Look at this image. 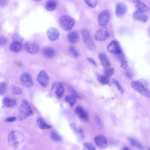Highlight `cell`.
<instances>
[{
    "instance_id": "cb8c5ba5",
    "label": "cell",
    "mask_w": 150,
    "mask_h": 150,
    "mask_svg": "<svg viewBox=\"0 0 150 150\" xmlns=\"http://www.w3.org/2000/svg\"><path fill=\"white\" fill-rule=\"evenodd\" d=\"M96 75L98 80L102 84L105 85L109 84L110 81L109 78L104 75H100L98 73H96Z\"/></svg>"
},
{
    "instance_id": "277c9868",
    "label": "cell",
    "mask_w": 150,
    "mask_h": 150,
    "mask_svg": "<svg viewBox=\"0 0 150 150\" xmlns=\"http://www.w3.org/2000/svg\"><path fill=\"white\" fill-rule=\"evenodd\" d=\"M131 86L134 89L141 95L147 98L150 97L149 90L139 81L137 80L132 81Z\"/></svg>"
},
{
    "instance_id": "4316f807",
    "label": "cell",
    "mask_w": 150,
    "mask_h": 150,
    "mask_svg": "<svg viewBox=\"0 0 150 150\" xmlns=\"http://www.w3.org/2000/svg\"><path fill=\"white\" fill-rule=\"evenodd\" d=\"M128 139L132 146L140 149H143L144 146L137 139L131 137H129Z\"/></svg>"
},
{
    "instance_id": "7c38bea8",
    "label": "cell",
    "mask_w": 150,
    "mask_h": 150,
    "mask_svg": "<svg viewBox=\"0 0 150 150\" xmlns=\"http://www.w3.org/2000/svg\"><path fill=\"white\" fill-rule=\"evenodd\" d=\"M127 7L126 4L122 2H117L115 5V13L118 17L123 16L126 13Z\"/></svg>"
},
{
    "instance_id": "681fc988",
    "label": "cell",
    "mask_w": 150,
    "mask_h": 150,
    "mask_svg": "<svg viewBox=\"0 0 150 150\" xmlns=\"http://www.w3.org/2000/svg\"><path fill=\"white\" fill-rule=\"evenodd\" d=\"M34 0L35 1H36L39 2V1H41L42 0Z\"/></svg>"
},
{
    "instance_id": "83f0119b",
    "label": "cell",
    "mask_w": 150,
    "mask_h": 150,
    "mask_svg": "<svg viewBox=\"0 0 150 150\" xmlns=\"http://www.w3.org/2000/svg\"><path fill=\"white\" fill-rule=\"evenodd\" d=\"M83 40L84 43H86L90 38L89 32L87 29L83 28L81 30Z\"/></svg>"
},
{
    "instance_id": "b9f144b4",
    "label": "cell",
    "mask_w": 150,
    "mask_h": 150,
    "mask_svg": "<svg viewBox=\"0 0 150 150\" xmlns=\"http://www.w3.org/2000/svg\"><path fill=\"white\" fill-rule=\"evenodd\" d=\"M7 42V40L4 36H0V46L5 44Z\"/></svg>"
},
{
    "instance_id": "4fadbf2b",
    "label": "cell",
    "mask_w": 150,
    "mask_h": 150,
    "mask_svg": "<svg viewBox=\"0 0 150 150\" xmlns=\"http://www.w3.org/2000/svg\"><path fill=\"white\" fill-rule=\"evenodd\" d=\"M47 36L50 41H53L58 39L60 36V33L57 28L51 27L48 29L47 32Z\"/></svg>"
},
{
    "instance_id": "5bb4252c",
    "label": "cell",
    "mask_w": 150,
    "mask_h": 150,
    "mask_svg": "<svg viewBox=\"0 0 150 150\" xmlns=\"http://www.w3.org/2000/svg\"><path fill=\"white\" fill-rule=\"evenodd\" d=\"M94 141L96 145L100 149H105L108 146L107 139L104 135H99L96 136Z\"/></svg>"
},
{
    "instance_id": "7dc6e473",
    "label": "cell",
    "mask_w": 150,
    "mask_h": 150,
    "mask_svg": "<svg viewBox=\"0 0 150 150\" xmlns=\"http://www.w3.org/2000/svg\"><path fill=\"white\" fill-rule=\"evenodd\" d=\"M95 119L97 122L98 123L100 126L102 125V123L101 121L99 118V117L97 115H96L95 116Z\"/></svg>"
},
{
    "instance_id": "bcb514c9",
    "label": "cell",
    "mask_w": 150,
    "mask_h": 150,
    "mask_svg": "<svg viewBox=\"0 0 150 150\" xmlns=\"http://www.w3.org/2000/svg\"><path fill=\"white\" fill-rule=\"evenodd\" d=\"M87 59L93 65L96 66V63L95 60L92 58L91 57H88Z\"/></svg>"
},
{
    "instance_id": "8d00e7d4",
    "label": "cell",
    "mask_w": 150,
    "mask_h": 150,
    "mask_svg": "<svg viewBox=\"0 0 150 150\" xmlns=\"http://www.w3.org/2000/svg\"><path fill=\"white\" fill-rule=\"evenodd\" d=\"M13 41H17L22 42L23 39L17 33H14L12 36Z\"/></svg>"
},
{
    "instance_id": "d6a6232c",
    "label": "cell",
    "mask_w": 150,
    "mask_h": 150,
    "mask_svg": "<svg viewBox=\"0 0 150 150\" xmlns=\"http://www.w3.org/2000/svg\"><path fill=\"white\" fill-rule=\"evenodd\" d=\"M51 137L52 139L54 141L59 142L61 141V136L56 132L52 131L51 133Z\"/></svg>"
},
{
    "instance_id": "9a60e30c",
    "label": "cell",
    "mask_w": 150,
    "mask_h": 150,
    "mask_svg": "<svg viewBox=\"0 0 150 150\" xmlns=\"http://www.w3.org/2000/svg\"><path fill=\"white\" fill-rule=\"evenodd\" d=\"M75 112L76 115L82 120L87 121L88 120L89 116L84 109L81 106H78L75 109Z\"/></svg>"
},
{
    "instance_id": "30bf717a",
    "label": "cell",
    "mask_w": 150,
    "mask_h": 150,
    "mask_svg": "<svg viewBox=\"0 0 150 150\" xmlns=\"http://www.w3.org/2000/svg\"><path fill=\"white\" fill-rule=\"evenodd\" d=\"M24 47L26 51L32 54L37 53L40 50V47L39 44L33 41L26 42L24 44Z\"/></svg>"
},
{
    "instance_id": "ab89813d",
    "label": "cell",
    "mask_w": 150,
    "mask_h": 150,
    "mask_svg": "<svg viewBox=\"0 0 150 150\" xmlns=\"http://www.w3.org/2000/svg\"><path fill=\"white\" fill-rule=\"evenodd\" d=\"M6 85L4 82H1L0 83V95L4 94L6 90Z\"/></svg>"
},
{
    "instance_id": "f1b7e54d",
    "label": "cell",
    "mask_w": 150,
    "mask_h": 150,
    "mask_svg": "<svg viewBox=\"0 0 150 150\" xmlns=\"http://www.w3.org/2000/svg\"><path fill=\"white\" fill-rule=\"evenodd\" d=\"M10 89L11 93L14 95L21 94L23 92L22 90L20 88L13 85H11V86Z\"/></svg>"
},
{
    "instance_id": "f6af8a7d",
    "label": "cell",
    "mask_w": 150,
    "mask_h": 150,
    "mask_svg": "<svg viewBox=\"0 0 150 150\" xmlns=\"http://www.w3.org/2000/svg\"><path fill=\"white\" fill-rule=\"evenodd\" d=\"M77 98H78V99L81 100H84L86 99V97L83 94L81 93H78Z\"/></svg>"
},
{
    "instance_id": "8992f818",
    "label": "cell",
    "mask_w": 150,
    "mask_h": 150,
    "mask_svg": "<svg viewBox=\"0 0 150 150\" xmlns=\"http://www.w3.org/2000/svg\"><path fill=\"white\" fill-rule=\"evenodd\" d=\"M110 35V34L108 29L105 27H103L96 31L94 37L97 41H103L107 39Z\"/></svg>"
},
{
    "instance_id": "3957f363",
    "label": "cell",
    "mask_w": 150,
    "mask_h": 150,
    "mask_svg": "<svg viewBox=\"0 0 150 150\" xmlns=\"http://www.w3.org/2000/svg\"><path fill=\"white\" fill-rule=\"evenodd\" d=\"M59 23L60 26L66 31L71 30L75 24L74 19L70 16H64L59 19Z\"/></svg>"
},
{
    "instance_id": "f35d334b",
    "label": "cell",
    "mask_w": 150,
    "mask_h": 150,
    "mask_svg": "<svg viewBox=\"0 0 150 150\" xmlns=\"http://www.w3.org/2000/svg\"><path fill=\"white\" fill-rule=\"evenodd\" d=\"M83 146L86 149L88 150H95L96 149L95 146L89 142L84 143Z\"/></svg>"
},
{
    "instance_id": "ffe728a7",
    "label": "cell",
    "mask_w": 150,
    "mask_h": 150,
    "mask_svg": "<svg viewBox=\"0 0 150 150\" xmlns=\"http://www.w3.org/2000/svg\"><path fill=\"white\" fill-rule=\"evenodd\" d=\"M98 58L102 66L105 68L110 67V64L106 55L103 53L99 54Z\"/></svg>"
},
{
    "instance_id": "ba28073f",
    "label": "cell",
    "mask_w": 150,
    "mask_h": 150,
    "mask_svg": "<svg viewBox=\"0 0 150 150\" xmlns=\"http://www.w3.org/2000/svg\"><path fill=\"white\" fill-rule=\"evenodd\" d=\"M19 79L21 84L27 88H30L33 86V83L32 77L27 73L22 74L20 76Z\"/></svg>"
},
{
    "instance_id": "d6986e66",
    "label": "cell",
    "mask_w": 150,
    "mask_h": 150,
    "mask_svg": "<svg viewBox=\"0 0 150 150\" xmlns=\"http://www.w3.org/2000/svg\"><path fill=\"white\" fill-rule=\"evenodd\" d=\"M67 38L69 42L72 44H75L79 40V38L78 33L76 31L70 32L67 35Z\"/></svg>"
},
{
    "instance_id": "52a82bcc",
    "label": "cell",
    "mask_w": 150,
    "mask_h": 150,
    "mask_svg": "<svg viewBox=\"0 0 150 150\" xmlns=\"http://www.w3.org/2000/svg\"><path fill=\"white\" fill-rule=\"evenodd\" d=\"M37 81L42 87L45 88L47 87L49 84L50 78L48 73L45 70H42L40 72Z\"/></svg>"
},
{
    "instance_id": "7402d4cb",
    "label": "cell",
    "mask_w": 150,
    "mask_h": 150,
    "mask_svg": "<svg viewBox=\"0 0 150 150\" xmlns=\"http://www.w3.org/2000/svg\"><path fill=\"white\" fill-rule=\"evenodd\" d=\"M2 102L4 105L7 107L14 106L17 103L15 99L7 97H5L3 98Z\"/></svg>"
},
{
    "instance_id": "e575fe53",
    "label": "cell",
    "mask_w": 150,
    "mask_h": 150,
    "mask_svg": "<svg viewBox=\"0 0 150 150\" xmlns=\"http://www.w3.org/2000/svg\"><path fill=\"white\" fill-rule=\"evenodd\" d=\"M85 3L90 7L94 8L97 5L98 0H84Z\"/></svg>"
},
{
    "instance_id": "603a6c76",
    "label": "cell",
    "mask_w": 150,
    "mask_h": 150,
    "mask_svg": "<svg viewBox=\"0 0 150 150\" xmlns=\"http://www.w3.org/2000/svg\"><path fill=\"white\" fill-rule=\"evenodd\" d=\"M57 2L55 0H49L47 2L45 8L46 10L51 11L55 10L57 8Z\"/></svg>"
},
{
    "instance_id": "ee69618b",
    "label": "cell",
    "mask_w": 150,
    "mask_h": 150,
    "mask_svg": "<svg viewBox=\"0 0 150 150\" xmlns=\"http://www.w3.org/2000/svg\"><path fill=\"white\" fill-rule=\"evenodd\" d=\"M16 120L15 117H10L6 118L5 121L7 122H12L15 121Z\"/></svg>"
},
{
    "instance_id": "e0dca14e",
    "label": "cell",
    "mask_w": 150,
    "mask_h": 150,
    "mask_svg": "<svg viewBox=\"0 0 150 150\" xmlns=\"http://www.w3.org/2000/svg\"><path fill=\"white\" fill-rule=\"evenodd\" d=\"M146 13L136 10L133 14V17L135 20L142 23H145L148 20V17Z\"/></svg>"
},
{
    "instance_id": "5b68a950",
    "label": "cell",
    "mask_w": 150,
    "mask_h": 150,
    "mask_svg": "<svg viewBox=\"0 0 150 150\" xmlns=\"http://www.w3.org/2000/svg\"><path fill=\"white\" fill-rule=\"evenodd\" d=\"M108 51L110 53L119 56L122 55V50L119 42L113 40L108 45L107 47Z\"/></svg>"
},
{
    "instance_id": "7bdbcfd3",
    "label": "cell",
    "mask_w": 150,
    "mask_h": 150,
    "mask_svg": "<svg viewBox=\"0 0 150 150\" xmlns=\"http://www.w3.org/2000/svg\"><path fill=\"white\" fill-rule=\"evenodd\" d=\"M8 3V0H0V6L2 7H6Z\"/></svg>"
},
{
    "instance_id": "484cf974",
    "label": "cell",
    "mask_w": 150,
    "mask_h": 150,
    "mask_svg": "<svg viewBox=\"0 0 150 150\" xmlns=\"http://www.w3.org/2000/svg\"><path fill=\"white\" fill-rule=\"evenodd\" d=\"M43 53L46 57H47L52 58L54 55L55 52L54 50L52 48L47 47L43 49Z\"/></svg>"
},
{
    "instance_id": "7a4b0ae2",
    "label": "cell",
    "mask_w": 150,
    "mask_h": 150,
    "mask_svg": "<svg viewBox=\"0 0 150 150\" xmlns=\"http://www.w3.org/2000/svg\"><path fill=\"white\" fill-rule=\"evenodd\" d=\"M18 119L20 120H25L33 115L32 108L28 101L23 100L19 108Z\"/></svg>"
},
{
    "instance_id": "1f68e13d",
    "label": "cell",
    "mask_w": 150,
    "mask_h": 150,
    "mask_svg": "<svg viewBox=\"0 0 150 150\" xmlns=\"http://www.w3.org/2000/svg\"><path fill=\"white\" fill-rule=\"evenodd\" d=\"M114 73V69L113 68H105L104 71V75L109 78Z\"/></svg>"
},
{
    "instance_id": "ac0fdd59",
    "label": "cell",
    "mask_w": 150,
    "mask_h": 150,
    "mask_svg": "<svg viewBox=\"0 0 150 150\" xmlns=\"http://www.w3.org/2000/svg\"><path fill=\"white\" fill-rule=\"evenodd\" d=\"M23 47L22 42L17 41H13L9 47L10 50L14 53L20 51Z\"/></svg>"
},
{
    "instance_id": "836d02e7",
    "label": "cell",
    "mask_w": 150,
    "mask_h": 150,
    "mask_svg": "<svg viewBox=\"0 0 150 150\" xmlns=\"http://www.w3.org/2000/svg\"><path fill=\"white\" fill-rule=\"evenodd\" d=\"M68 50L70 54L73 57L76 58L79 56V53L74 46H70L68 48Z\"/></svg>"
},
{
    "instance_id": "9c48e42d",
    "label": "cell",
    "mask_w": 150,
    "mask_h": 150,
    "mask_svg": "<svg viewBox=\"0 0 150 150\" xmlns=\"http://www.w3.org/2000/svg\"><path fill=\"white\" fill-rule=\"evenodd\" d=\"M110 17V14L108 10H105L101 12L98 16L99 25L102 27H105L108 23Z\"/></svg>"
},
{
    "instance_id": "d4e9b609",
    "label": "cell",
    "mask_w": 150,
    "mask_h": 150,
    "mask_svg": "<svg viewBox=\"0 0 150 150\" xmlns=\"http://www.w3.org/2000/svg\"><path fill=\"white\" fill-rule=\"evenodd\" d=\"M36 122L38 126L41 129H45L51 128V126L46 123L41 117H38L37 119Z\"/></svg>"
},
{
    "instance_id": "44dd1931",
    "label": "cell",
    "mask_w": 150,
    "mask_h": 150,
    "mask_svg": "<svg viewBox=\"0 0 150 150\" xmlns=\"http://www.w3.org/2000/svg\"><path fill=\"white\" fill-rule=\"evenodd\" d=\"M71 128L75 133L81 139L84 138V135L82 129L76 124L72 123L70 125Z\"/></svg>"
},
{
    "instance_id": "f546056e",
    "label": "cell",
    "mask_w": 150,
    "mask_h": 150,
    "mask_svg": "<svg viewBox=\"0 0 150 150\" xmlns=\"http://www.w3.org/2000/svg\"><path fill=\"white\" fill-rule=\"evenodd\" d=\"M76 98L71 95H67L65 97L66 101L72 107L76 102Z\"/></svg>"
},
{
    "instance_id": "6da1fadb",
    "label": "cell",
    "mask_w": 150,
    "mask_h": 150,
    "mask_svg": "<svg viewBox=\"0 0 150 150\" xmlns=\"http://www.w3.org/2000/svg\"><path fill=\"white\" fill-rule=\"evenodd\" d=\"M24 136L21 132L13 130L10 133L8 139L9 145L13 148L19 146L24 140Z\"/></svg>"
},
{
    "instance_id": "d590c367",
    "label": "cell",
    "mask_w": 150,
    "mask_h": 150,
    "mask_svg": "<svg viewBox=\"0 0 150 150\" xmlns=\"http://www.w3.org/2000/svg\"><path fill=\"white\" fill-rule=\"evenodd\" d=\"M112 82L121 94H123L124 92V91L121 86L119 82L116 79H112Z\"/></svg>"
},
{
    "instance_id": "74e56055",
    "label": "cell",
    "mask_w": 150,
    "mask_h": 150,
    "mask_svg": "<svg viewBox=\"0 0 150 150\" xmlns=\"http://www.w3.org/2000/svg\"><path fill=\"white\" fill-rule=\"evenodd\" d=\"M121 60V67L124 69H126L128 66L127 62L124 58L123 56L120 57Z\"/></svg>"
},
{
    "instance_id": "60d3db41",
    "label": "cell",
    "mask_w": 150,
    "mask_h": 150,
    "mask_svg": "<svg viewBox=\"0 0 150 150\" xmlns=\"http://www.w3.org/2000/svg\"><path fill=\"white\" fill-rule=\"evenodd\" d=\"M125 75L127 78L131 79L133 77V73L131 69H128L126 70Z\"/></svg>"
},
{
    "instance_id": "2e32d148",
    "label": "cell",
    "mask_w": 150,
    "mask_h": 150,
    "mask_svg": "<svg viewBox=\"0 0 150 150\" xmlns=\"http://www.w3.org/2000/svg\"><path fill=\"white\" fill-rule=\"evenodd\" d=\"M137 10L146 13L149 11V7L141 0H132Z\"/></svg>"
},
{
    "instance_id": "4dcf8cb0",
    "label": "cell",
    "mask_w": 150,
    "mask_h": 150,
    "mask_svg": "<svg viewBox=\"0 0 150 150\" xmlns=\"http://www.w3.org/2000/svg\"><path fill=\"white\" fill-rule=\"evenodd\" d=\"M87 48L91 50H94L96 48V45L91 38L85 43Z\"/></svg>"
},
{
    "instance_id": "8fae6325",
    "label": "cell",
    "mask_w": 150,
    "mask_h": 150,
    "mask_svg": "<svg viewBox=\"0 0 150 150\" xmlns=\"http://www.w3.org/2000/svg\"><path fill=\"white\" fill-rule=\"evenodd\" d=\"M51 89L59 98L62 97L64 94V89L62 83L59 81H57L53 83Z\"/></svg>"
},
{
    "instance_id": "c3c4849f",
    "label": "cell",
    "mask_w": 150,
    "mask_h": 150,
    "mask_svg": "<svg viewBox=\"0 0 150 150\" xmlns=\"http://www.w3.org/2000/svg\"><path fill=\"white\" fill-rule=\"evenodd\" d=\"M122 149L123 150H129L130 149L127 147H125L123 148Z\"/></svg>"
}]
</instances>
